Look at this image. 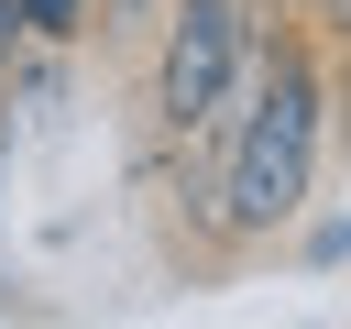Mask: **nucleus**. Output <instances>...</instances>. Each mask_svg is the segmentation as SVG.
<instances>
[{
  "label": "nucleus",
  "mask_w": 351,
  "mask_h": 329,
  "mask_svg": "<svg viewBox=\"0 0 351 329\" xmlns=\"http://www.w3.org/2000/svg\"><path fill=\"white\" fill-rule=\"evenodd\" d=\"M22 11V33H44V44H66L77 22H88V0H11Z\"/></svg>",
  "instance_id": "nucleus-3"
},
{
  "label": "nucleus",
  "mask_w": 351,
  "mask_h": 329,
  "mask_svg": "<svg viewBox=\"0 0 351 329\" xmlns=\"http://www.w3.org/2000/svg\"><path fill=\"white\" fill-rule=\"evenodd\" d=\"M241 44H252L241 0H176L165 55H154V121L165 132H208L219 99H230V77H241Z\"/></svg>",
  "instance_id": "nucleus-2"
},
{
  "label": "nucleus",
  "mask_w": 351,
  "mask_h": 329,
  "mask_svg": "<svg viewBox=\"0 0 351 329\" xmlns=\"http://www.w3.org/2000/svg\"><path fill=\"white\" fill-rule=\"evenodd\" d=\"M318 121H329L318 55H307V33L274 22L263 88H252V110L230 121V164H219V230H230V241H263V230L296 219V197H307V175H318Z\"/></svg>",
  "instance_id": "nucleus-1"
},
{
  "label": "nucleus",
  "mask_w": 351,
  "mask_h": 329,
  "mask_svg": "<svg viewBox=\"0 0 351 329\" xmlns=\"http://www.w3.org/2000/svg\"><path fill=\"white\" fill-rule=\"evenodd\" d=\"M11 44H22V11H11V0H0V66H11Z\"/></svg>",
  "instance_id": "nucleus-4"
}]
</instances>
